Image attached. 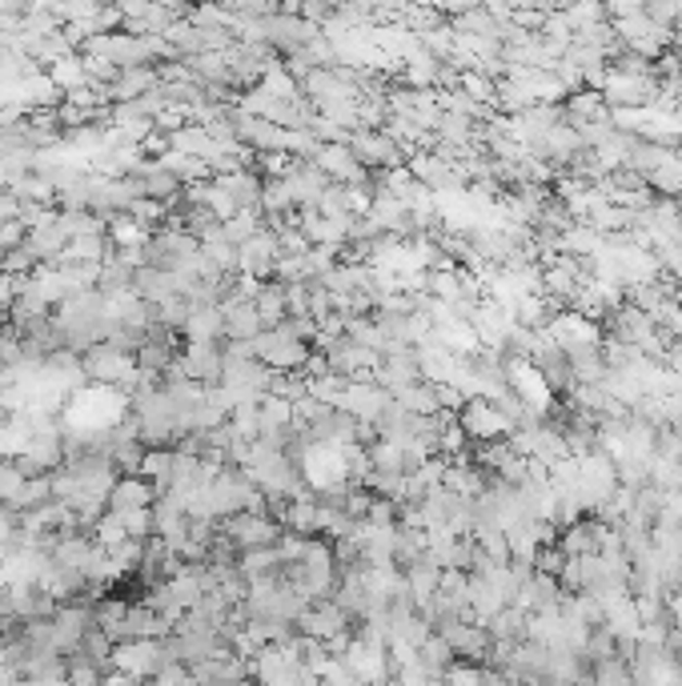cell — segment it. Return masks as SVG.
<instances>
[{
    "label": "cell",
    "instance_id": "6da1fadb",
    "mask_svg": "<svg viewBox=\"0 0 682 686\" xmlns=\"http://www.w3.org/2000/svg\"><path fill=\"white\" fill-rule=\"evenodd\" d=\"M310 342H302L298 333L289 330L286 321L277 326V330H265L257 342H253V357L262 361L265 370H274V373H298L305 370V361H310Z\"/></svg>",
    "mask_w": 682,
    "mask_h": 686
},
{
    "label": "cell",
    "instance_id": "7a4b0ae2",
    "mask_svg": "<svg viewBox=\"0 0 682 686\" xmlns=\"http://www.w3.org/2000/svg\"><path fill=\"white\" fill-rule=\"evenodd\" d=\"M458 425L462 434L478 442V446H490V442H510V418L502 414L490 397H470L466 406L458 409Z\"/></svg>",
    "mask_w": 682,
    "mask_h": 686
},
{
    "label": "cell",
    "instance_id": "3957f363",
    "mask_svg": "<svg viewBox=\"0 0 682 686\" xmlns=\"http://www.w3.org/2000/svg\"><path fill=\"white\" fill-rule=\"evenodd\" d=\"M286 526L277 522V518H262V514H233L222 522V538L233 542L237 555H245V550H274L277 542H281Z\"/></svg>",
    "mask_w": 682,
    "mask_h": 686
},
{
    "label": "cell",
    "instance_id": "277c9868",
    "mask_svg": "<svg viewBox=\"0 0 682 686\" xmlns=\"http://www.w3.org/2000/svg\"><path fill=\"white\" fill-rule=\"evenodd\" d=\"M345 145H350L354 161L366 173H390V169H402V165H406V153H402L381 129H354Z\"/></svg>",
    "mask_w": 682,
    "mask_h": 686
},
{
    "label": "cell",
    "instance_id": "5b68a950",
    "mask_svg": "<svg viewBox=\"0 0 682 686\" xmlns=\"http://www.w3.org/2000/svg\"><path fill=\"white\" fill-rule=\"evenodd\" d=\"M80 366H85V378H92V382L101 385H125V390H132L137 378H141L137 357L117 354L109 345H92L89 354H80Z\"/></svg>",
    "mask_w": 682,
    "mask_h": 686
},
{
    "label": "cell",
    "instance_id": "8992f818",
    "mask_svg": "<svg viewBox=\"0 0 682 686\" xmlns=\"http://www.w3.org/2000/svg\"><path fill=\"white\" fill-rule=\"evenodd\" d=\"M298 634H302V638H314V643H321V647H329V643H338V638L350 634V614H345L333 598L310 602L305 614L298 619Z\"/></svg>",
    "mask_w": 682,
    "mask_h": 686
},
{
    "label": "cell",
    "instance_id": "52a82bcc",
    "mask_svg": "<svg viewBox=\"0 0 682 686\" xmlns=\"http://www.w3.org/2000/svg\"><path fill=\"white\" fill-rule=\"evenodd\" d=\"M157 501V490L149 486V482H141V478H117V486L109 490V514L121 518L129 514V510H149Z\"/></svg>",
    "mask_w": 682,
    "mask_h": 686
},
{
    "label": "cell",
    "instance_id": "ba28073f",
    "mask_svg": "<svg viewBox=\"0 0 682 686\" xmlns=\"http://www.w3.org/2000/svg\"><path fill=\"white\" fill-rule=\"evenodd\" d=\"M454 662H458V655L450 650V643L442 638V634H430V638H426V643L418 647V666L430 674L433 683H442Z\"/></svg>",
    "mask_w": 682,
    "mask_h": 686
},
{
    "label": "cell",
    "instance_id": "9c48e42d",
    "mask_svg": "<svg viewBox=\"0 0 682 686\" xmlns=\"http://www.w3.org/2000/svg\"><path fill=\"white\" fill-rule=\"evenodd\" d=\"M394 406L414 414V418H438L442 414V402H438V385L430 382H414L406 385L402 394H394Z\"/></svg>",
    "mask_w": 682,
    "mask_h": 686
},
{
    "label": "cell",
    "instance_id": "30bf717a",
    "mask_svg": "<svg viewBox=\"0 0 682 686\" xmlns=\"http://www.w3.org/2000/svg\"><path fill=\"white\" fill-rule=\"evenodd\" d=\"M253 305H257V317H262L265 330H277L281 321L289 317L286 309V285H277V281H265L262 290H257V297H253Z\"/></svg>",
    "mask_w": 682,
    "mask_h": 686
},
{
    "label": "cell",
    "instance_id": "8fae6325",
    "mask_svg": "<svg viewBox=\"0 0 682 686\" xmlns=\"http://www.w3.org/2000/svg\"><path fill=\"white\" fill-rule=\"evenodd\" d=\"M350 382L354 378H341V373H321V378H310V397L314 402H321V406L338 409L341 397H345V390H350Z\"/></svg>",
    "mask_w": 682,
    "mask_h": 686
},
{
    "label": "cell",
    "instance_id": "7c38bea8",
    "mask_svg": "<svg viewBox=\"0 0 682 686\" xmlns=\"http://www.w3.org/2000/svg\"><path fill=\"white\" fill-rule=\"evenodd\" d=\"M121 526H125V534H129L132 542H149V534H153V506H149V510L121 514Z\"/></svg>",
    "mask_w": 682,
    "mask_h": 686
},
{
    "label": "cell",
    "instance_id": "4fadbf2b",
    "mask_svg": "<svg viewBox=\"0 0 682 686\" xmlns=\"http://www.w3.org/2000/svg\"><path fill=\"white\" fill-rule=\"evenodd\" d=\"M129 221L132 225H157V221H165V205H157V201H149V198H137L129 205Z\"/></svg>",
    "mask_w": 682,
    "mask_h": 686
}]
</instances>
